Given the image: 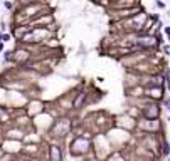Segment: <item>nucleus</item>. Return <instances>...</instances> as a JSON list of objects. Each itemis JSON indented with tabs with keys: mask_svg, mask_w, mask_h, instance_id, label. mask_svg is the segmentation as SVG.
<instances>
[{
	"mask_svg": "<svg viewBox=\"0 0 170 161\" xmlns=\"http://www.w3.org/2000/svg\"><path fill=\"white\" fill-rule=\"evenodd\" d=\"M168 40H170V37H168Z\"/></svg>",
	"mask_w": 170,
	"mask_h": 161,
	"instance_id": "9b49d317",
	"label": "nucleus"
},
{
	"mask_svg": "<svg viewBox=\"0 0 170 161\" xmlns=\"http://www.w3.org/2000/svg\"><path fill=\"white\" fill-rule=\"evenodd\" d=\"M9 40H10V35H9V34H4V35H2V42H9Z\"/></svg>",
	"mask_w": 170,
	"mask_h": 161,
	"instance_id": "423d86ee",
	"label": "nucleus"
},
{
	"mask_svg": "<svg viewBox=\"0 0 170 161\" xmlns=\"http://www.w3.org/2000/svg\"><path fill=\"white\" fill-rule=\"evenodd\" d=\"M79 143H83L84 146H89V143L84 141V138H76V139L72 141L71 146H78ZM71 153H74V154H84V153H86V149H83V148H71Z\"/></svg>",
	"mask_w": 170,
	"mask_h": 161,
	"instance_id": "f03ea898",
	"label": "nucleus"
},
{
	"mask_svg": "<svg viewBox=\"0 0 170 161\" xmlns=\"http://www.w3.org/2000/svg\"><path fill=\"white\" fill-rule=\"evenodd\" d=\"M84 101H86V92L76 94V97H74V101H72V109H79V107H83Z\"/></svg>",
	"mask_w": 170,
	"mask_h": 161,
	"instance_id": "20e7f679",
	"label": "nucleus"
},
{
	"mask_svg": "<svg viewBox=\"0 0 170 161\" xmlns=\"http://www.w3.org/2000/svg\"><path fill=\"white\" fill-rule=\"evenodd\" d=\"M167 161H170V159H167Z\"/></svg>",
	"mask_w": 170,
	"mask_h": 161,
	"instance_id": "9d476101",
	"label": "nucleus"
},
{
	"mask_svg": "<svg viewBox=\"0 0 170 161\" xmlns=\"http://www.w3.org/2000/svg\"><path fill=\"white\" fill-rule=\"evenodd\" d=\"M165 104H167V109H168V112H170V99H167Z\"/></svg>",
	"mask_w": 170,
	"mask_h": 161,
	"instance_id": "0eeeda50",
	"label": "nucleus"
},
{
	"mask_svg": "<svg viewBox=\"0 0 170 161\" xmlns=\"http://www.w3.org/2000/svg\"><path fill=\"white\" fill-rule=\"evenodd\" d=\"M4 50V42H0V52Z\"/></svg>",
	"mask_w": 170,
	"mask_h": 161,
	"instance_id": "1a4fd4ad",
	"label": "nucleus"
},
{
	"mask_svg": "<svg viewBox=\"0 0 170 161\" xmlns=\"http://www.w3.org/2000/svg\"><path fill=\"white\" fill-rule=\"evenodd\" d=\"M51 154H49V159L51 161H64L62 159V151L59 146H51Z\"/></svg>",
	"mask_w": 170,
	"mask_h": 161,
	"instance_id": "7ed1b4c3",
	"label": "nucleus"
},
{
	"mask_svg": "<svg viewBox=\"0 0 170 161\" xmlns=\"http://www.w3.org/2000/svg\"><path fill=\"white\" fill-rule=\"evenodd\" d=\"M165 34H167V35L170 37V27H167V29H165Z\"/></svg>",
	"mask_w": 170,
	"mask_h": 161,
	"instance_id": "6e6552de",
	"label": "nucleus"
},
{
	"mask_svg": "<svg viewBox=\"0 0 170 161\" xmlns=\"http://www.w3.org/2000/svg\"><path fill=\"white\" fill-rule=\"evenodd\" d=\"M162 153H163V156H168L170 154V143L168 141H165V143L162 144Z\"/></svg>",
	"mask_w": 170,
	"mask_h": 161,
	"instance_id": "39448f33",
	"label": "nucleus"
},
{
	"mask_svg": "<svg viewBox=\"0 0 170 161\" xmlns=\"http://www.w3.org/2000/svg\"><path fill=\"white\" fill-rule=\"evenodd\" d=\"M158 112H160L158 104H152V106H148L143 111V116H145V119H157L158 118Z\"/></svg>",
	"mask_w": 170,
	"mask_h": 161,
	"instance_id": "f257e3e1",
	"label": "nucleus"
}]
</instances>
